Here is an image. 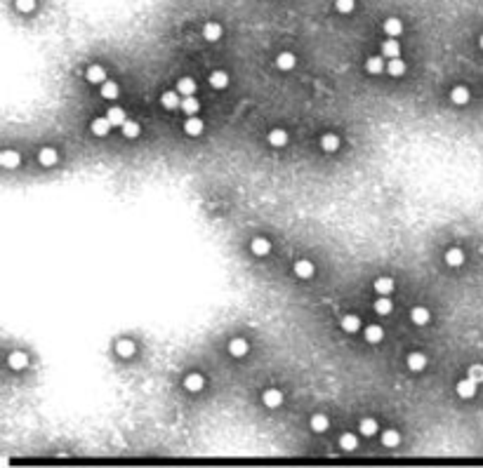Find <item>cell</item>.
Masks as SVG:
<instances>
[{
  "mask_svg": "<svg viewBox=\"0 0 483 468\" xmlns=\"http://www.w3.org/2000/svg\"><path fill=\"white\" fill-rule=\"evenodd\" d=\"M478 45H481V50H483V36H481V38H478Z\"/></svg>",
  "mask_w": 483,
  "mask_h": 468,
  "instance_id": "44",
  "label": "cell"
},
{
  "mask_svg": "<svg viewBox=\"0 0 483 468\" xmlns=\"http://www.w3.org/2000/svg\"><path fill=\"white\" fill-rule=\"evenodd\" d=\"M106 118L111 120V125L113 127H123L125 120H127V115H125V111L120 106H111L109 111H106Z\"/></svg>",
  "mask_w": 483,
  "mask_h": 468,
  "instance_id": "19",
  "label": "cell"
},
{
  "mask_svg": "<svg viewBox=\"0 0 483 468\" xmlns=\"http://www.w3.org/2000/svg\"><path fill=\"white\" fill-rule=\"evenodd\" d=\"M476 386H478V384H476L474 379H469V376H467V379H462V381H457V386H455V391H457V395H460V398H464V400H471V398H474V395H476Z\"/></svg>",
  "mask_w": 483,
  "mask_h": 468,
  "instance_id": "1",
  "label": "cell"
},
{
  "mask_svg": "<svg viewBox=\"0 0 483 468\" xmlns=\"http://www.w3.org/2000/svg\"><path fill=\"white\" fill-rule=\"evenodd\" d=\"M269 144L271 146H276V148H281V146H285L288 144V132L285 130H281V127H276V130H271L269 132Z\"/></svg>",
  "mask_w": 483,
  "mask_h": 468,
  "instance_id": "26",
  "label": "cell"
},
{
  "mask_svg": "<svg viewBox=\"0 0 483 468\" xmlns=\"http://www.w3.org/2000/svg\"><path fill=\"white\" fill-rule=\"evenodd\" d=\"M250 250H252V254H257V257H266V254L271 252V243L266 238H255L250 243Z\"/></svg>",
  "mask_w": 483,
  "mask_h": 468,
  "instance_id": "22",
  "label": "cell"
},
{
  "mask_svg": "<svg viewBox=\"0 0 483 468\" xmlns=\"http://www.w3.org/2000/svg\"><path fill=\"white\" fill-rule=\"evenodd\" d=\"M410 320H413V325H417V327H424V325H429V320H431V313H429V308H424V306H415L413 311H410Z\"/></svg>",
  "mask_w": 483,
  "mask_h": 468,
  "instance_id": "9",
  "label": "cell"
},
{
  "mask_svg": "<svg viewBox=\"0 0 483 468\" xmlns=\"http://www.w3.org/2000/svg\"><path fill=\"white\" fill-rule=\"evenodd\" d=\"M467 376H469V379H474L476 384H483V365H481V362L471 365V367H469V372H467Z\"/></svg>",
  "mask_w": 483,
  "mask_h": 468,
  "instance_id": "42",
  "label": "cell"
},
{
  "mask_svg": "<svg viewBox=\"0 0 483 468\" xmlns=\"http://www.w3.org/2000/svg\"><path fill=\"white\" fill-rule=\"evenodd\" d=\"M262 402H264L266 407H281L283 405V393L278 391V388H266L264 393H262Z\"/></svg>",
  "mask_w": 483,
  "mask_h": 468,
  "instance_id": "8",
  "label": "cell"
},
{
  "mask_svg": "<svg viewBox=\"0 0 483 468\" xmlns=\"http://www.w3.org/2000/svg\"><path fill=\"white\" fill-rule=\"evenodd\" d=\"M203 386H205V376L198 374V372H194V374H189L187 379H184V388H187L189 393L203 391Z\"/></svg>",
  "mask_w": 483,
  "mask_h": 468,
  "instance_id": "10",
  "label": "cell"
},
{
  "mask_svg": "<svg viewBox=\"0 0 483 468\" xmlns=\"http://www.w3.org/2000/svg\"><path fill=\"white\" fill-rule=\"evenodd\" d=\"M295 54L292 52H281L278 57H276V69H281V71H290V69H295Z\"/></svg>",
  "mask_w": 483,
  "mask_h": 468,
  "instance_id": "20",
  "label": "cell"
},
{
  "mask_svg": "<svg viewBox=\"0 0 483 468\" xmlns=\"http://www.w3.org/2000/svg\"><path fill=\"white\" fill-rule=\"evenodd\" d=\"M382 337H384V330L380 327V325H370V327L366 330V341H368V344H380Z\"/></svg>",
  "mask_w": 483,
  "mask_h": 468,
  "instance_id": "35",
  "label": "cell"
},
{
  "mask_svg": "<svg viewBox=\"0 0 483 468\" xmlns=\"http://www.w3.org/2000/svg\"><path fill=\"white\" fill-rule=\"evenodd\" d=\"M313 273H316V269H313V264L311 261H306V259H299L295 264V276L297 278H302V280H306V278H311Z\"/></svg>",
  "mask_w": 483,
  "mask_h": 468,
  "instance_id": "18",
  "label": "cell"
},
{
  "mask_svg": "<svg viewBox=\"0 0 483 468\" xmlns=\"http://www.w3.org/2000/svg\"><path fill=\"white\" fill-rule=\"evenodd\" d=\"M10 367L12 369H24L26 365H29V355L26 353H22V351H15V353L10 355Z\"/></svg>",
  "mask_w": 483,
  "mask_h": 468,
  "instance_id": "34",
  "label": "cell"
},
{
  "mask_svg": "<svg viewBox=\"0 0 483 468\" xmlns=\"http://www.w3.org/2000/svg\"><path fill=\"white\" fill-rule=\"evenodd\" d=\"M222 33H224V29H222V24H217V22H208L203 26V38L208 40V43H217V40L222 38Z\"/></svg>",
  "mask_w": 483,
  "mask_h": 468,
  "instance_id": "5",
  "label": "cell"
},
{
  "mask_svg": "<svg viewBox=\"0 0 483 468\" xmlns=\"http://www.w3.org/2000/svg\"><path fill=\"white\" fill-rule=\"evenodd\" d=\"M398 442H401V433H398V430L389 428V430H384L382 433V445L384 447H396Z\"/></svg>",
  "mask_w": 483,
  "mask_h": 468,
  "instance_id": "38",
  "label": "cell"
},
{
  "mask_svg": "<svg viewBox=\"0 0 483 468\" xmlns=\"http://www.w3.org/2000/svg\"><path fill=\"white\" fill-rule=\"evenodd\" d=\"M111 127H113V125H111L109 118H94L92 123H90V130H92L94 137H106L111 132Z\"/></svg>",
  "mask_w": 483,
  "mask_h": 468,
  "instance_id": "6",
  "label": "cell"
},
{
  "mask_svg": "<svg viewBox=\"0 0 483 468\" xmlns=\"http://www.w3.org/2000/svg\"><path fill=\"white\" fill-rule=\"evenodd\" d=\"M366 71L368 73H373V76H380L384 71V59L382 57H370L366 62Z\"/></svg>",
  "mask_w": 483,
  "mask_h": 468,
  "instance_id": "36",
  "label": "cell"
},
{
  "mask_svg": "<svg viewBox=\"0 0 483 468\" xmlns=\"http://www.w3.org/2000/svg\"><path fill=\"white\" fill-rule=\"evenodd\" d=\"M120 130H123L125 139H137V137H139V132H141V127H139L137 120H125V125L120 127Z\"/></svg>",
  "mask_w": 483,
  "mask_h": 468,
  "instance_id": "33",
  "label": "cell"
},
{
  "mask_svg": "<svg viewBox=\"0 0 483 468\" xmlns=\"http://www.w3.org/2000/svg\"><path fill=\"white\" fill-rule=\"evenodd\" d=\"M248 351H250V344L245 341V339H231L229 341V353L234 355V358H243V355H248Z\"/></svg>",
  "mask_w": 483,
  "mask_h": 468,
  "instance_id": "11",
  "label": "cell"
},
{
  "mask_svg": "<svg viewBox=\"0 0 483 468\" xmlns=\"http://www.w3.org/2000/svg\"><path fill=\"white\" fill-rule=\"evenodd\" d=\"M38 162H40V165H45V167L57 165V162H59V153H57V148H52V146L40 148V151H38Z\"/></svg>",
  "mask_w": 483,
  "mask_h": 468,
  "instance_id": "4",
  "label": "cell"
},
{
  "mask_svg": "<svg viewBox=\"0 0 483 468\" xmlns=\"http://www.w3.org/2000/svg\"><path fill=\"white\" fill-rule=\"evenodd\" d=\"M359 430H361V435H366V437H373L377 435V419H361L359 423Z\"/></svg>",
  "mask_w": 483,
  "mask_h": 468,
  "instance_id": "29",
  "label": "cell"
},
{
  "mask_svg": "<svg viewBox=\"0 0 483 468\" xmlns=\"http://www.w3.org/2000/svg\"><path fill=\"white\" fill-rule=\"evenodd\" d=\"M177 92L182 94V97H191V94H196V80L194 78H180L177 80Z\"/></svg>",
  "mask_w": 483,
  "mask_h": 468,
  "instance_id": "24",
  "label": "cell"
},
{
  "mask_svg": "<svg viewBox=\"0 0 483 468\" xmlns=\"http://www.w3.org/2000/svg\"><path fill=\"white\" fill-rule=\"evenodd\" d=\"M328 426H330V421H328L326 414H313V416H311V428L316 430V433H323V430H328Z\"/></svg>",
  "mask_w": 483,
  "mask_h": 468,
  "instance_id": "40",
  "label": "cell"
},
{
  "mask_svg": "<svg viewBox=\"0 0 483 468\" xmlns=\"http://www.w3.org/2000/svg\"><path fill=\"white\" fill-rule=\"evenodd\" d=\"M15 5L19 12H33L36 5H38V0H15Z\"/></svg>",
  "mask_w": 483,
  "mask_h": 468,
  "instance_id": "43",
  "label": "cell"
},
{
  "mask_svg": "<svg viewBox=\"0 0 483 468\" xmlns=\"http://www.w3.org/2000/svg\"><path fill=\"white\" fill-rule=\"evenodd\" d=\"M445 264L450 266V269H457L464 264V252H462L460 247H450L448 252H445Z\"/></svg>",
  "mask_w": 483,
  "mask_h": 468,
  "instance_id": "13",
  "label": "cell"
},
{
  "mask_svg": "<svg viewBox=\"0 0 483 468\" xmlns=\"http://www.w3.org/2000/svg\"><path fill=\"white\" fill-rule=\"evenodd\" d=\"M87 80L90 83H97V85H101V83H106V71H104V66H99V64H92L90 69H87Z\"/></svg>",
  "mask_w": 483,
  "mask_h": 468,
  "instance_id": "16",
  "label": "cell"
},
{
  "mask_svg": "<svg viewBox=\"0 0 483 468\" xmlns=\"http://www.w3.org/2000/svg\"><path fill=\"white\" fill-rule=\"evenodd\" d=\"M208 83H210L215 90H224L226 85H229V73H226V71H212Z\"/></svg>",
  "mask_w": 483,
  "mask_h": 468,
  "instance_id": "21",
  "label": "cell"
},
{
  "mask_svg": "<svg viewBox=\"0 0 483 468\" xmlns=\"http://www.w3.org/2000/svg\"><path fill=\"white\" fill-rule=\"evenodd\" d=\"M101 97H104V99H116L118 97V83L116 80L101 83Z\"/></svg>",
  "mask_w": 483,
  "mask_h": 468,
  "instance_id": "37",
  "label": "cell"
},
{
  "mask_svg": "<svg viewBox=\"0 0 483 468\" xmlns=\"http://www.w3.org/2000/svg\"><path fill=\"white\" fill-rule=\"evenodd\" d=\"M469 99H471V92H469V87H464V85H457V87H452V90H450V101H452V104L464 106Z\"/></svg>",
  "mask_w": 483,
  "mask_h": 468,
  "instance_id": "7",
  "label": "cell"
},
{
  "mask_svg": "<svg viewBox=\"0 0 483 468\" xmlns=\"http://www.w3.org/2000/svg\"><path fill=\"white\" fill-rule=\"evenodd\" d=\"M335 10L340 15H349L356 10V0H335Z\"/></svg>",
  "mask_w": 483,
  "mask_h": 468,
  "instance_id": "41",
  "label": "cell"
},
{
  "mask_svg": "<svg viewBox=\"0 0 483 468\" xmlns=\"http://www.w3.org/2000/svg\"><path fill=\"white\" fill-rule=\"evenodd\" d=\"M403 31V22L398 19V17H389L387 22H384V33L389 36V38H398Z\"/></svg>",
  "mask_w": 483,
  "mask_h": 468,
  "instance_id": "14",
  "label": "cell"
},
{
  "mask_svg": "<svg viewBox=\"0 0 483 468\" xmlns=\"http://www.w3.org/2000/svg\"><path fill=\"white\" fill-rule=\"evenodd\" d=\"M320 148H323L326 153H335L337 148H340V137L333 134V132L323 134V137H320Z\"/></svg>",
  "mask_w": 483,
  "mask_h": 468,
  "instance_id": "17",
  "label": "cell"
},
{
  "mask_svg": "<svg viewBox=\"0 0 483 468\" xmlns=\"http://www.w3.org/2000/svg\"><path fill=\"white\" fill-rule=\"evenodd\" d=\"M375 292L380 294V297H389L391 292L396 290V283H394V278H389V276H382V278H377L375 280Z\"/></svg>",
  "mask_w": 483,
  "mask_h": 468,
  "instance_id": "2",
  "label": "cell"
},
{
  "mask_svg": "<svg viewBox=\"0 0 483 468\" xmlns=\"http://www.w3.org/2000/svg\"><path fill=\"white\" fill-rule=\"evenodd\" d=\"M203 130H205V123H203L201 118H196V115H189L187 120H184V132H187L189 137H201Z\"/></svg>",
  "mask_w": 483,
  "mask_h": 468,
  "instance_id": "3",
  "label": "cell"
},
{
  "mask_svg": "<svg viewBox=\"0 0 483 468\" xmlns=\"http://www.w3.org/2000/svg\"><path fill=\"white\" fill-rule=\"evenodd\" d=\"M340 447H342L344 452H354V449L359 447V437L354 435V433H342V435H340Z\"/></svg>",
  "mask_w": 483,
  "mask_h": 468,
  "instance_id": "30",
  "label": "cell"
},
{
  "mask_svg": "<svg viewBox=\"0 0 483 468\" xmlns=\"http://www.w3.org/2000/svg\"><path fill=\"white\" fill-rule=\"evenodd\" d=\"M375 311L380 315H389L391 311H394V304H391L389 297H380V299L375 301Z\"/></svg>",
  "mask_w": 483,
  "mask_h": 468,
  "instance_id": "39",
  "label": "cell"
},
{
  "mask_svg": "<svg viewBox=\"0 0 483 468\" xmlns=\"http://www.w3.org/2000/svg\"><path fill=\"white\" fill-rule=\"evenodd\" d=\"M340 327H342L344 332H349V334H356L361 327V318L359 315H344L342 320H340Z\"/></svg>",
  "mask_w": 483,
  "mask_h": 468,
  "instance_id": "23",
  "label": "cell"
},
{
  "mask_svg": "<svg viewBox=\"0 0 483 468\" xmlns=\"http://www.w3.org/2000/svg\"><path fill=\"white\" fill-rule=\"evenodd\" d=\"M19 162H22V155L17 153V151H3L0 153V165L8 169H15L19 167Z\"/></svg>",
  "mask_w": 483,
  "mask_h": 468,
  "instance_id": "15",
  "label": "cell"
},
{
  "mask_svg": "<svg viewBox=\"0 0 483 468\" xmlns=\"http://www.w3.org/2000/svg\"><path fill=\"white\" fill-rule=\"evenodd\" d=\"M182 111L187 115H196L201 111V101L196 99L194 94H191V97H182Z\"/></svg>",
  "mask_w": 483,
  "mask_h": 468,
  "instance_id": "27",
  "label": "cell"
},
{
  "mask_svg": "<svg viewBox=\"0 0 483 468\" xmlns=\"http://www.w3.org/2000/svg\"><path fill=\"white\" fill-rule=\"evenodd\" d=\"M387 71H389V76L394 78H401L405 73V62L401 59V57H394L389 64H387Z\"/></svg>",
  "mask_w": 483,
  "mask_h": 468,
  "instance_id": "31",
  "label": "cell"
},
{
  "mask_svg": "<svg viewBox=\"0 0 483 468\" xmlns=\"http://www.w3.org/2000/svg\"><path fill=\"white\" fill-rule=\"evenodd\" d=\"M182 94L180 92H163L160 94V104H163V108H168V111H175V108H182V99H180Z\"/></svg>",
  "mask_w": 483,
  "mask_h": 468,
  "instance_id": "12",
  "label": "cell"
},
{
  "mask_svg": "<svg viewBox=\"0 0 483 468\" xmlns=\"http://www.w3.org/2000/svg\"><path fill=\"white\" fill-rule=\"evenodd\" d=\"M134 351H137V344L130 341V339H120L116 344V353L120 358H130V355H134Z\"/></svg>",
  "mask_w": 483,
  "mask_h": 468,
  "instance_id": "25",
  "label": "cell"
},
{
  "mask_svg": "<svg viewBox=\"0 0 483 468\" xmlns=\"http://www.w3.org/2000/svg\"><path fill=\"white\" fill-rule=\"evenodd\" d=\"M382 54L384 57H389V59L401 57V45L396 43V38H389L387 43H382Z\"/></svg>",
  "mask_w": 483,
  "mask_h": 468,
  "instance_id": "32",
  "label": "cell"
},
{
  "mask_svg": "<svg viewBox=\"0 0 483 468\" xmlns=\"http://www.w3.org/2000/svg\"><path fill=\"white\" fill-rule=\"evenodd\" d=\"M424 367H427V358H424L422 353L408 355V369H410V372H422Z\"/></svg>",
  "mask_w": 483,
  "mask_h": 468,
  "instance_id": "28",
  "label": "cell"
}]
</instances>
